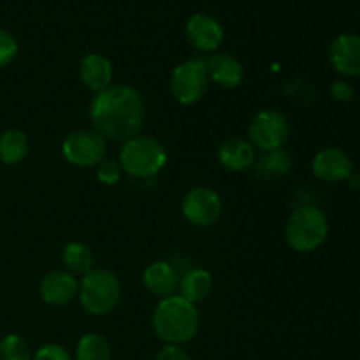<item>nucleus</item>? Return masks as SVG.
I'll use <instances>...</instances> for the list:
<instances>
[{"label": "nucleus", "instance_id": "1", "mask_svg": "<svg viewBox=\"0 0 360 360\" xmlns=\"http://www.w3.org/2000/svg\"><path fill=\"white\" fill-rule=\"evenodd\" d=\"M146 120V104L129 84H111L95 94L90 104V122L104 139L123 141L139 136Z\"/></svg>", "mask_w": 360, "mask_h": 360}, {"label": "nucleus", "instance_id": "2", "mask_svg": "<svg viewBox=\"0 0 360 360\" xmlns=\"http://www.w3.org/2000/svg\"><path fill=\"white\" fill-rule=\"evenodd\" d=\"M151 326L158 340L164 341L165 345L181 347L190 343L199 333V309L178 294L160 299L151 315Z\"/></svg>", "mask_w": 360, "mask_h": 360}, {"label": "nucleus", "instance_id": "3", "mask_svg": "<svg viewBox=\"0 0 360 360\" xmlns=\"http://www.w3.org/2000/svg\"><path fill=\"white\" fill-rule=\"evenodd\" d=\"M169 155L164 144L150 136H134L123 143L118 164L125 174L148 179L162 172L167 165Z\"/></svg>", "mask_w": 360, "mask_h": 360}, {"label": "nucleus", "instance_id": "4", "mask_svg": "<svg viewBox=\"0 0 360 360\" xmlns=\"http://www.w3.org/2000/svg\"><path fill=\"white\" fill-rule=\"evenodd\" d=\"M329 236V218L319 206L297 207L285 225V239L294 252L311 253L326 243Z\"/></svg>", "mask_w": 360, "mask_h": 360}, {"label": "nucleus", "instance_id": "5", "mask_svg": "<svg viewBox=\"0 0 360 360\" xmlns=\"http://www.w3.org/2000/svg\"><path fill=\"white\" fill-rule=\"evenodd\" d=\"M122 281L109 269H91L79 281L81 308L91 316H104L111 313L122 301Z\"/></svg>", "mask_w": 360, "mask_h": 360}, {"label": "nucleus", "instance_id": "6", "mask_svg": "<svg viewBox=\"0 0 360 360\" xmlns=\"http://www.w3.org/2000/svg\"><path fill=\"white\" fill-rule=\"evenodd\" d=\"M206 60L193 58L178 63L171 74V94L181 105H193L206 95L210 88Z\"/></svg>", "mask_w": 360, "mask_h": 360}, {"label": "nucleus", "instance_id": "7", "mask_svg": "<svg viewBox=\"0 0 360 360\" xmlns=\"http://www.w3.org/2000/svg\"><path fill=\"white\" fill-rule=\"evenodd\" d=\"M290 137V123L281 111L264 109L252 118L248 125V141L262 153L280 150Z\"/></svg>", "mask_w": 360, "mask_h": 360}, {"label": "nucleus", "instance_id": "8", "mask_svg": "<svg viewBox=\"0 0 360 360\" xmlns=\"http://www.w3.org/2000/svg\"><path fill=\"white\" fill-rule=\"evenodd\" d=\"M108 139L94 129H79L70 132L62 143V155L76 167H97L105 160Z\"/></svg>", "mask_w": 360, "mask_h": 360}, {"label": "nucleus", "instance_id": "9", "mask_svg": "<svg viewBox=\"0 0 360 360\" xmlns=\"http://www.w3.org/2000/svg\"><path fill=\"white\" fill-rule=\"evenodd\" d=\"M181 213L193 227H211L224 213V200L217 190L210 186H195L183 197Z\"/></svg>", "mask_w": 360, "mask_h": 360}, {"label": "nucleus", "instance_id": "10", "mask_svg": "<svg viewBox=\"0 0 360 360\" xmlns=\"http://www.w3.org/2000/svg\"><path fill=\"white\" fill-rule=\"evenodd\" d=\"M186 39L200 53H217L224 42L225 32L220 21L206 13H197L188 18L185 27Z\"/></svg>", "mask_w": 360, "mask_h": 360}, {"label": "nucleus", "instance_id": "11", "mask_svg": "<svg viewBox=\"0 0 360 360\" xmlns=\"http://www.w3.org/2000/svg\"><path fill=\"white\" fill-rule=\"evenodd\" d=\"M79 281L72 273L65 269H53L42 276L39 283V295L42 301L53 308L67 306L77 297Z\"/></svg>", "mask_w": 360, "mask_h": 360}, {"label": "nucleus", "instance_id": "12", "mask_svg": "<svg viewBox=\"0 0 360 360\" xmlns=\"http://www.w3.org/2000/svg\"><path fill=\"white\" fill-rule=\"evenodd\" d=\"M313 174L326 183L348 181L354 174V164L348 153L340 148H323L313 158Z\"/></svg>", "mask_w": 360, "mask_h": 360}, {"label": "nucleus", "instance_id": "13", "mask_svg": "<svg viewBox=\"0 0 360 360\" xmlns=\"http://www.w3.org/2000/svg\"><path fill=\"white\" fill-rule=\"evenodd\" d=\"M329 60L341 76H360V35H338L329 48Z\"/></svg>", "mask_w": 360, "mask_h": 360}, {"label": "nucleus", "instance_id": "14", "mask_svg": "<svg viewBox=\"0 0 360 360\" xmlns=\"http://www.w3.org/2000/svg\"><path fill=\"white\" fill-rule=\"evenodd\" d=\"M206 67L211 83L218 84L225 90H234V88L241 86L243 79H245L243 63L231 53H213L206 60Z\"/></svg>", "mask_w": 360, "mask_h": 360}, {"label": "nucleus", "instance_id": "15", "mask_svg": "<svg viewBox=\"0 0 360 360\" xmlns=\"http://www.w3.org/2000/svg\"><path fill=\"white\" fill-rule=\"evenodd\" d=\"M179 278L181 276L174 266H171L165 260H157L144 269L143 285L148 294L158 299H165L176 295L179 288Z\"/></svg>", "mask_w": 360, "mask_h": 360}, {"label": "nucleus", "instance_id": "16", "mask_svg": "<svg viewBox=\"0 0 360 360\" xmlns=\"http://www.w3.org/2000/svg\"><path fill=\"white\" fill-rule=\"evenodd\" d=\"M255 148L248 139L229 137L218 148V162L229 172H245L255 164Z\"/></svg>", "mask_w": 360, "mask_h": 360}, {"label": "nucleus", "instance_id": "17", "mask_svg": "<svg viewBox=\"0 0 360 360\" xmlns=\"http://www.w3.org/2000/svg\"><path fill=\"white\" fill-rule=\"evenodd\" d=\"M79 77L88 90L101 94L112 84V63L101 53H88L79 63Z\"/></svg>", "mask_w": 360, "mask_h": 360}, {"label": "nucleus", "instance_id": "18", "mask_svg": "<svg viewBox=\"0 0 360 360\" xmlns=\"http://www.w3.org/2000/svg\"><path fill=\"white\" fill-rule=\"evenodd\" d=\"M179 294L192 304L206 301L213 292V274L202 267H193L179 278Z\"/></svg>", "mask_w": 360, "mask_h": 360}, {"label": "nucleus", "instance_id": "19", "mask_svg": "<svg viewBox=\"0 0 360 360\" xmlns=\"http://www.w3.org/2000/svg\"><path fill=\"white\" fill-rule=\"evenodd\" d=\"M30 143L23 130L7 129L0 134V162L4 165H18L27 158Z\"/></svg>", "mask_w": 360, "mask_h": 360}, {"label": "nucleus", "instance_id": "20", "mask_svg": "<svg viewBox=\"0 0 360 360\" xmlns=\"http://www.w3.org/2000/svg\"><path fill=\"white\" fill-rule=\"evenodd\" d=\"M65 271L72 273L74 276H84L95 269V253L86 243L70 241L67 243L62 253Z\"/></svg>", "mask_w": 360, "mask_h": 360}, {"label": "nucleus", "instance_id": "21", "mask_svg": "<svg viewBox=\"0 0 360 360\" xmlns=\"http://www.w3.org/2000/svg\"><path fill=\"white\" fill-rule=\"evenodd\" d=\"M292 167V155L285 148L267 151L262 157L255 158L257 176L262 179H274L285 176Z\"/></svg>", "mask_w": 360, "mask_h": 360}, {"label": "nucleus", "instance_id": "22", "mask_svg": "<svg viewBox=\"0 0 360 360\" xmlns=\"http://www.w3.org/2000/svg\"><path fill=\"white\" fill-rule=\"evenodd\" d=\"M76 360H112L111 343L102 334H84L76 345Z\"/></svg>", "mask_w": 360, "mask_h": 360}, {"label": "nucleus", "instance_id": "23", "mask_svg": "<svg viewBox=\"0 0 360 360\" xmlns=\"http://www.w3.org/2000/svg\"><path fill=\"white\" fill-rule=\"evenodd\" d=\"M30 345L18 334H7L0 340V360H32Z\"/></svg>", "mask_w": 360, "mask_h": 360}, {"label": "nucleus", "instance_id": "24", "mask_svg": "<svg viewBox=\"0 0 360 360\" xmlns=\"http://www.w3.org/2000/svg\"><path fill=\"white\" fill-rule=\"evenodd\" d=\"M20 46L16 37L6 28H0V69H6L16 60Z\"/></svg>", "mask_w": 360, "mask_h": 360}, {"label": "nucleus", "instance_id": "25", "mask_svg": "<svg viewBox=\"0 0 360 360\" xmlns=\"http://www.w3.org/2000/svg\"><path fill=\"white\" fill-rule=\"evenodd\" d=\"M122 167H120L118 162L115 160H102L97 165V179L105 186H112L116 183H120L122 179Z\"/></svg>", "mask_w": 360, "mask_h": 360}, {"label": "nucleus", "instance_id": "26", "mask_svg": "<svg viewBox=\"0 0 360 360\" xmlns=\"http://www.w3.org/2000/svg\"><path fill=\"white\" fill-rule=\"evenodd\" d=\"M32 360H72V357H70L69 350L62 347V345L48 343L35 350V354L32 355Z\"/></svg>", "mask_w": 360, "mask_h": 360}, {"label": "nucleus", "instance_id": "27", "mask_svg": "<svg viewBox=\"0 0 360 360\" xmlns=\"http://www.w3.org/2000/svg\"><path fill=\"white\" fill-rule=\"evenodd\" d=\"M155 360H192L190 359L188 352L183 350L178 345H164V347L158 350Z\"/></svg>", "mask_w": 360, "mask_h": 360}, {"label": "nucleus", "instance_id": "28", "mask_svg": "<svg viewBox=\"0 0 360 360\" xmlns=\"http://www.w3.org/2000/svg\"><path fill=\"white\" fill-rule=\"evenodd\" d=\"M330 97L338 102H350L355 97L354 88L345 81H334L330 84Z\"/></svg>", "mask_w": 360, "mask_h": 360}, {"label": "nucleus", "instance_id": "29", "mask_svg": "<svg viewBox=\"0 0 360 360\" xmlns=\"http://www.w3.org/2000/svg\"><path fill=\"white\" fill-rule=\"evenodd\" d=\"M348 185H350L352 188H359V186H360V176L352 174L350 178H348Z\"/></svg>", "mask_w": 360, "mask_h": 360}]
</instances>
